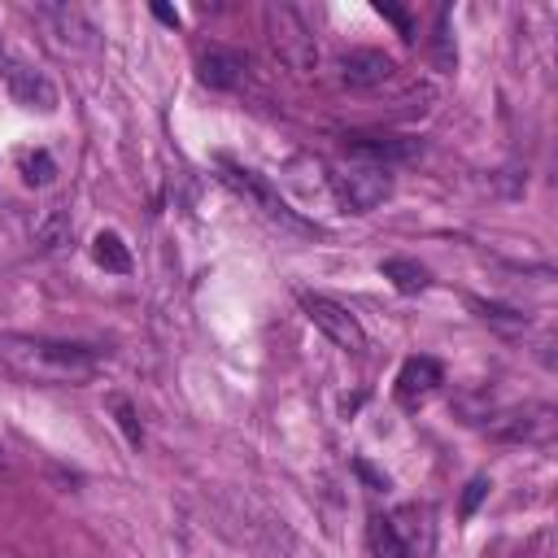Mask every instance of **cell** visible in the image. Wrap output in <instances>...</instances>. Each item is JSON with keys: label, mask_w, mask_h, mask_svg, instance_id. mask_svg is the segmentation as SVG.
Returning <instances> with one entry per match:
<instances>
[{"label": "cell", "mask_w": 558, "mask_h": 558, "mask_svg": "<svg viewBox=\"0 0 558 558\" xmlns=\"http://www.w3.org/2000/svg\"><path fill=\"white\" fill-rule=\"evenodd\" d=\"M331 192L344 214H371L375 205H384L392 196V170L375 166V161L340 166V170H331Z\"/></svg>", "instance_id": "cell-3"}, {"label": "cell", "mask_w": 558, "mask_h": 558, "mask_svg": "<svg viewBox=\"0 0 558 558\" xmlns=\"http://www.w3.org/2000/svg\"><path fill=\"white\" fill-rule=\"evenodd\" d=\"M4 466H9V458H4V445H0V471H4Z\"/></svg>", "instance_id": "cell-25"}, {"label": "cell", "mask_w": 558, "mask_h": 558, "mask_svg": "<svg viewBox=\"0 0 558 558\" xmlns=\"http://www.w3.org/2000/svg\"><path fill=\"white\" fill-rule=\"evenodd\" d=\"M35 17L48 26V35L61 48H74V52H96L100 48L96 22L78 4H70V0H44V4H35Z\"/></svg>", "instance_id": "cell-5"}, {"label": "cell", "mask_w": 558, "mask_h": 558, "mask_svg": "<svg viewBox=\"0 0 558 558\" xmlns=\"http://www.w3.org/2000/svg\"><path fill=\"white\" fill-rule=\"evenodd\" d=\"M301 305H305L310 323H314L331 344H340V349H349V353H362V349H366V331H362V323H357L340 301L318 296V292H305Z\"/></svg>", "instance_id": "cell-6"}, {"label": "cell", "mask_w": 558, "mask_h": 558, "mask_svg": "<svg viewBox=\"0 0 558 558\" xmlns=\"http://www.w3.org/2000/svg\"><path fill=\"white\" fill-rule=\"evenodd\" d=\"M153 13H157V22H166V26H179V13H174V9H166V4H153Z\"/></svg>", "instance_id": "cell-23"}, {"label": "cell", "mask_w": 558, "mask_h": 558, "mask_svg": "<svg viewBox=\"0 0 558 558\" xmlns=\"http://www.w3.org/2000/svg\"><path fill=\"white\" fill-rule=\"evenodd\" d=\"M196 70H201V83H205V87H214V92H231V87L244 83V74H248V57L235 52V48H218V44H214V48L201 52Z\"/></svg>", "instance_id": "cell-9"}, {"label": "cell", "mask_w": 558, "mask_h": 558, "mask_svg": "<svg viewBox=\"0 0 558 558\" xmlns=\"http://www.w3.org/2000/svg\"><path fill=\"white\" fill-rule=\"evenodd\" d=\"M218 170H222V183L231 187V192H240L253 209H262L270 222H279V227H288V231H301V235H310L314 227L257 174V170H248V166H235V161H218Z\"/></svg>", "instance_id": "cell-4"}, {"label": "cell", "mask_w": 558, "mask_h": 558, "mask_svg": "<svg viewBox=\"0 0 558 558\" xmlns=\"http://www.w3.org/2000/svg\"><path fill=\"white\" fill-rule=\"evenodd\" d=\"M392 74H397V65H392V57L379 52V48H349V52L340 57V83L353 87V92H375V87H384Z\"/></svg>", "instance_id": "cell-7"}, {"label": "cell", "mask_w": 558, "mask_h": 558, "mask_svg": "<svg viewBox=\"0 0 558 558\" xmlns=\"http://www.w3.org/2000/svg\"><path fill=\"white\" fill-rule=\"evenodd\" d=\"M484 493H488V480H480V475H475V480L466 484V493H462V514H475V506H480V497H484Z\"/></svg>", "instance_id": "cell-22"}, {"label": "cell", "mask_w": 558, "mask_h": 558, "mask_svg": "<svg viewBox=\"0 0 558 558\" xmlns=\"http://www.w3.org/2000/svg\"><path fill=\"white\" fill-rule=\"evenodd\" d=\"M92 253H96V262H100L105 270H113V275H126V270H131V253H126V244H122L113 231H100V235L92 240Z\"/></svg>", "instance_id": "cell-17"}, {"label": "cell", "mask_w": 558, "mask_h": 558, "mask_svg": "<svg viewBox=\"0 0 558 558\" xmlns=\"http://www.w3.org/2000/svg\"><path fill=\"white\" fill-rule=\"evenodd\" d=\"M70 214L61 209V205H48L44 214H39V222H35V240H39V248H48V253H57V248H65L70 244Z\"/></svg>", "instance_id": "cell-14"}, {"label": "cell", "mask_w": 558, "mask_h": 558, "mask_svg": "<svg viewBox=\"0 0 558 558\" xmlns=\"http://www.w3.org/2000/svg\"><path fill=\"white\" fill-rule=\"evenodd\" d=\"M266 35H270L275 57H279L292 74H310V70L318 65L314 31H310V22L301 17V9H296V4L270 0V4H266Z\"/></svg>", "instance_id": "cell-2"}, {"label": "cell", "mask_w": 558, "mask_h": 558, "mask_svg": "<svg viewBox=\"0 0 558 558\" xmlns=\"http://www.w3.org/2000/svg\"><path fill=\"white\" fill-rule=\"evenodd\" d=\"M397 31H401V39H414V26H410V17H405V9H397V4H375Z\"/></svg>", "instance_id": "cell-21"}, {"label": "cell", "mask_w": 558, "mask_h": 558, "mask_svg": "<svg viewBox=\"0 0 558 558\" xmlns=\"http://www.w3.org/2000/svg\"><path fill=\"white\" fill-rule=\"evenodd\" d=\"M388 519H392V532L401 536V545H405L410 558H418V554L432 549V514H427V506H414L410 501V506H401Z\"/></svg>", "instance_id": "cell-13"}, {"label": "cell", "mask_w": 558, "mask_h": 558, "mask_svg": "<svg viewBox=\"0 0 558 558\" xmlns=\"http://www.w3.org/2000/svg\"><path fill=\"white\" fill-rule=\"evenodd\" d=\"M379 275L392 279L397 292H423V288H427V270H423L418 262H410V257H388V262H379Z\"/></svg>", "instance_id": "cell-15"}, {"label": "cell", "mask_w": 558, "mask_h": 558, "mask_svg": "<svg viewBox=\"0 0 558 558\" xmlns=\"http://www.w3.org/2000/svg\"><path fill=\"white\" fill-rule=\"evenodd\" d=\"M493 436H501V440H532V445H541V440H549V436H554V410H549V405H527V410H519V414L501 418V423L493 427Z\"/></svg>", "instance_id": "cell-11"}, {"label": "cell", "mask_w": 558, "mask_h": 558, "mask_svg": "<svg viewBox=\"0 0 558 558\" xmlns=\"http://www.w3.org/2000/svg\"><path fill=\"white\" fill-rule=\"evenodd\" d=\"M436 384H440V362L436 357H405V366L397 371V401L418 405Z\"/></svg>", "instance_id": "cell-12"}, {"label": "cell", "mask_w": 558, "mask_h": 558, "mask_svg": "<svg viewBox=\"0 0 558 558\" xmlns=\"http://www.w3.org/2000/svg\"><path fill=\"white\" fill-rule=\"evenodd\" d=\"M344 148L349 153H362L366 161L375 166H388V161H401V157H414V140H401V135H384V131H349L344 135Z\"/></svg>", "instance_id": "cell-10"}, {"label": "cell", "mask_w": 558, "mask_h": 558, "mask_svg": "<svg viewBox=\"0 0 558 558\" xmlns=\"http://www.w3.org/2000/svg\"><path fill=\"white\" fill-rule=\"evenodd\" d=\"M471 310H480V318L501 327V331H523L527 327V318L519 310H506V305H493V301H480V296H471Z\"/></svg>", "instance_id": "cell-18"}, {"label": "cell", "mask_w": 558, "mask_h": 558, "mask_svg": "<svg viewBox=\"0 0 558 558\" xmlns=\"http://www.w3.org/2000/svg\"><path fill=\"white\" fill-rule=\"evenodd\" d=\"M22 174H26V183H52V157L48 153H26L22 157Z\"/></svg>", "instance_id": "cell-20"}, {"label": "cell", "mask_w": 558, "mask_h": 558, "mask_svg": "<svg viewBox=\"0 0 558 558\" xmlns=\"http://www.w3.org/2000/svg\"><path fill=\"white\" fill-rule=\"evenodd\" d=\"M109 410H113V418H118L126 445H140V440H144V427H140V418H135V405H131L126 397H109Z\"/></svg>", "instance_id": "cell-19"}, {"label": "cell", "mask_w": 558, "mask_h": 558, "mask_svg": "<svg viewBox=\"0 0 558 558\" xmlns=\"http://www.w3.org/2000/svg\"><path fill=\"white\" fill-rule=\"evenodd\" d=\"M9 61H13V57H9V52H4V44H0V78L9 74Z\"/></svg>", "instance_id": "cell-24"}, {"label": "cell", "mask_w": 558, "mask_h": 558, "mask_svg": "<svg viewBox=\"0 0 558 558\" xmlns=\"http://www.w3.org/2000/svg\"><path fill=\"white\" fill-rule=\"evenodd\" d=\"M4 83H9V96L22 109H39V113H52L57 109V87H52V78L44 70H35L26 61H9Z\"/></svg>", "instance_id": "cell-8"}, {"label": "cell", "mask_w": 558, "mask_h": 558, "mask_svg": "<svg viewBox=\"0 0 558 558\" xmlns=\"http://www.w3.org/2000/svg\"><path fill=\"white\" fill-rule=\"evenodd\" d=\"M0 362L35 384H83L100 366V349L78 340H52V336H26V331H0Z\"/></svg>", "instance_id": "cell-1"}, {"label": "cell", "mask_w": 558, "mask_h": 558, "mask_svg": "<svg viewBox=\"0 0 558 558\" xmlns=\"http://www.w3.org/2000/svg\"><path fill=\"white\" fill-rule=\"evenodd\" d=\"M366 536H371V554L375 558H410L405 545H401V536L392 532V519L388 514H375L371 527H366Z\"/></svg>", "instance_id": "cell-16"}]
</instances>
